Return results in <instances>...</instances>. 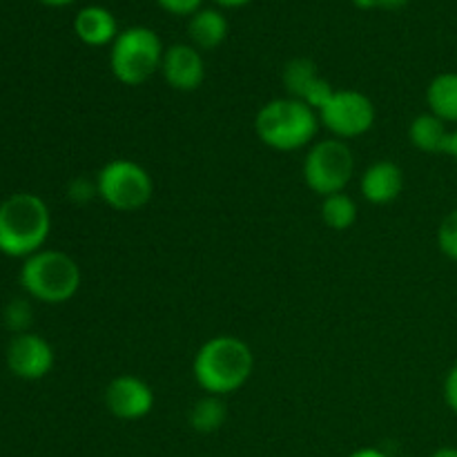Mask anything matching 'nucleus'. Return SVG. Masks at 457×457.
I'll use <instances>...</instances> for the list:
<instances>
[{
	"instance_id": "6ab92c4d",
	"label": "nucleus",
	"mask_w": 457,
	"mask_h": 457,
	"mask_svg": "<svg viewBox=\"0 0 457 457\" xmlns=\"http://www.w3.org/2000/svg\"><path fill=\"white\" fill-rule=\"evenodd\" d=\"M321 221L330 228V230L344 232L348 228L355 226L357 221V204L351 195L346 192H337L321 199Z\"/></svg>"
},
{
	"instance_id": "dca6fc26",
	"label": "nucleus",
	"mask_w": 457,
	"mask_h": 457,
	"mask_svg": "<svg viewBox=\"0 0 457 457\" xmlns=\"http://www.w3.org/2000/svg\"><path fill=\"white\" fill-rule=\"evenodd\" d=\"M453 129L431 112H422L409 125V141L415 150L427 154H446Z\"/></svg>"
},
{
	"instance_id": "0eeeda50",
	"label": "nucleus",
	"mask_w": 457,
	"mask_h": 457,
	"mask_svg": "<svg viewBox=\"0 0 457 457\" xmlns=\"http://www.w3.org/2000/svg\"><path fill=\"white\" fill-rule=\"evenodd\" d=\"M302 174L308 190L321 199L346 192L348 183L355 177V154L351 145L339 138L315 141L303 156Z\"/></svg>"
},
{
	"instance_id": "cd10ccee",
	"label": "nucleus",
	"mask_w": 457,
	"mask_h": 457,
	"mask_svg": "<svg viewBox=\"0 0 457 457\" xmlns=\"http://www.w3.org/2000/svg\"><path fill=\"white\" fill-rule=\"evenodd\" d=\"M446 154L453 156L457 161V128H453V132H451V141H449V150H446Z\"/></svg>"
},
{
	"instance_id": "9b49d317",
	"label": "nucleus",
	"mask_w": 457,
	"mask_h": 457,
	"mask_svg": "<svg viewBox=\"0 0 457 457\" xmlns=\"http://www.w3.org/2000/svg\"><path fill=\"white\" fill-rule=\"evenodd\" d=\"M161 76L174 92H196L205 80V61L195 45H170L161 62Z\"/></svg>"
},
{
	"instance_id": "f3484780",
	"label": "nucleus",
	"mask_w": 457,
	"mask_h": 457,
	"mask_svg": "<svg viewBox=\"0 0 457 457\" xmlns=\"http://www.w3.org/2000/svg\"><path fill=\"white\" fill-rule=\"evenodd\" d=\"M427 105L431 114L457 128V71L433 76L427 87Z\"/></svg>"
},
{
	"instance_id": "6e6552de",
	"label": "nucleus",
	"mask_w": 457,
	"mask_h": 457,
	"mask_svg": "<svg viewBox=\"0 0 457 457\" xmlns=\"http://www.w3.org/2000/svg\"><path fill=\"white\" fill-rule=\"evenodd\" d=\"M320 123L339 141H353L369 134L375 125L373 101L357 89H335L320 112Z\"/></svg>"
},
{
	"instance_id": "ddd939ff",
	"label": "nucleus",
	"mask_w": 457,
	"mask_h": 457,
	"mask_svg": "<svg viewBox=\"0 0 457 457\" xmlns=\"http://www.w3.org/2000/svg\"><path fill=\"white\" fill-rule=\"evenodd\" d=\"M404 170L395 161H375L360 177V192L373 205H388L404 192Z\"/></svg>"
},
{
	"instance_id": "1a4fd4ad",
	"label": "nucleus",
	"mask_w": 457,
	"mask_h": 457,
	"mask_svg": "<svg viewBox=\"0 0 457 457\" xmlns=\"http://www.w3.org/2000/svg\"><path fill=\"white\" fill-rule=\"evenodd\" d=\"M105 409L123 422H137V420L147 418L154 409V391L145 379L138 375H119L112 379L103 393Z\"/></svg>"
},
{
	"instance_id": "393cba45",
	"label": "nucleus",
	"mask_w": 457,
	"mask_h": 457,
	"mask_svg": "<svg viewBox=\"0 0 457 457\" xmlns=\"http://www.w3.org/2000/svg\"><path fill=\"white\" fill-rule=\"evenodd\" d=\"M346 457H391V455L384 453V451L379 449H373V446H364V449L353 451V453H348Z\"/></svg>"
},
{
	"instance_id": "2eb2a0df",
	"label": "nucleus",
	"mask_w": 457,
	"mask_h": 457,
	"mask_svg": "<svg viewBox=\"0 0 457 457\" xmlns=\"http://www.w3.org/2000/svg\"><path fill=\"white\" fill-rule=\"evenodd\" d=\"M228 31H230V25H228V18L221 9L201 7L187 21L190 45H195L199 52H210V49H217L219 45L226 43Z\"/></svg>"
},
{
	"instance_id": "b1692460",
	"label": "nucleus",
	"mask_w": 457,
	"mask_h": 457,
	"mask_svg": "<svg viewBox=\"0 0 457 457\" xmlns=\"http://www.w3.org/2000/svg\"><path fill=\"white\" fill-rule=\"evenodd\" d=\"M411 0H375V9H386V12H397V9L406 7Z\"/></svg>"
},
{
	"instance_id": "9d476101",
	"label": "nucleus",
	"mask_w": 457,
	"mask_h": 457,
	"mask_svg": "<svg viewBox=\"0 0 457 457\" xmlns=\"http://www.w3.org/2000/svg\"><path fill=\"white\" fill-rule=\"evenodd\" d=\"M7 369L25 382H38L47 378L54 369V348L45 337L36 333L13 335L9 342L7 353Z\"/></svg>"
},
{
	"instance_id": "4468645a",
	"label": "nucleus",
	"mask_w": 457,
	"mask_h": 457,
	"mask_svg": "<svg viewBox=\"0 0 457 457\" xmlns=\"http://www.w3.org/2000/svg\"><path fill=\"white\" fill-rule=\"evenodd\" d=\"M74 34L87 47H105L120 34L116 16L101 4H87L74 18Z\"/></svg>"
},
{
	"instance_id": "c85d7f7f",
	"label": "nucleus",
	"mask_w": 457,
	"mask_h": 457,
	"mask_svg": "<svg viewBox=\"0 0 457 457\" xmlns=\"http://www.w3.org/2000/svg\"><path fill=\"white\" fill-rule=\"evenodd\" d=\"M43 4H47V7H67V4L76 3V0H40Z\"/></svg>"
},
{
	"instance_id": "f257e3e1",
	"label": "nucleus",
	"mask_w": 457,
	"mask_h": 457,
	"mask_svg": "<svg viewBox=\"0 0 457 457\" xmlns=\"http://www.w3.org/2000/svg\"><path fill=\"white\" fill-rule=\"evenodd\" d=\"M253 348L235 335H217L204 342L192 360V378L205 395L228 397L253 378Z\"/></svg>"
},
{
	"instance_id": "423d86ee",
	"label": "nucleus",
	"mask_w": 457,
	"mask_h": 457,
	"mask_svg": "<svg viewBox=\"0 0 457 457\" xmlns=\"http://www.w3.org/2000/svg\"><path fill=\"white\" fill-rule=\"evenodd\" d=\"M96 196L116 212H138L154 195L152 174L132 159H112L96 172Z\"/></svg>"
},
{
	"instance_id": "39448f33",
	"label": "nucleus",
	"mask_w": 457,
	"mask_h": 457,
	"mask_svg": "<svg viewBox=\"0 0 457 457\" xmlns=\"http://www.w3.org/2000/svg\"><path fill=\"white\" fill-rule=\"evenodd\" d=\"M163 40L150 27L134 25L120 31L110 45V70L119 83L138 87L161 71Z\"/></svg>"
},
{
	"instance_id": "4be33fe9",
	"label": "nucleus",
	"mask_w": 457,
	"mask_h": 457,
	"mask_svg": "<svg viewBox=\"0 0 457 457\" xmlns=\"http://www.w3.org/2000/svg\"><path fill=\"white\" fill-rule=\"evenodd\" d=\"M163 12L172 13V16H195L201 7L204 0H154Z\"/></svg>"
},
{
	"instance_id": "aec40b11",
	"label": "nucleus",
	"mask_w": 457,
	"mask_h": 457,
	"mask_svg": "<svg viewBox=\"0 0 457 457\" xmlns=\"http://www.w3.org/2000/svg\"><path fill=\"white\" fill-rule=\"evenodd\" d=\"M31 320H34V308H31V303L27 302V299H22V297L12 299V302L4 306L3 321L13 335L29 333Z\"/></svg>"
},
{
	"instance_id": "412c9836",
	"label": "nucleus",
	"mask_w": 457,
	"mask_h": 457,
	"mask_svg": "<svg viewBox=\"0 0 457 457\" xmlns=\"http://www.w3.org/2000/svg\"><path fill=\"white\" fill-rule=\"evenodd\" d=\"M437 248L451 262H457V208L442 219L437 228Z\"/></svg>"
},
{
	"instance_id": "bb28decb",
	"label": "nucleus",
	"mask_w": 457,
	"mask_h": 457,
	"mask_svg": "<svg viewBox=\"0 0 457 457\" xmlns=\"http://www.w3.org/2000/svg\"><path fill=\"white\" fill-rule=\"evenodd\" d=\"M428 457H457V449L455 446H442V449L433 451Z\"/></svg>"
},
{
	"instance_id": "c756f323",
	"label": "nucleus",
	"mask_w": 457,
	"mask_h": 457,
	"mask_svg": "<svg viewBox=\"0 0 457 457\" xmlns=\"http://www.w3.org/2000/svg\"><path fill=\"white\" fill-rule=\"evenodd\" d=\"M357 9H375V0H351Z\"/></svg>"
},
{
	"instance_id": "a878e982",
	"label": "nucleus",
	"mask_w": 457,
	"mask_h": 457,
	"mask_svg": "<svg viewBox=\"0 0 457 457\" xmlns=\"http://www.w3.org/2000/svg\"><path fill=\"white\" fill-rule=\"evenodd\" d=\"M212 3L226 9H239V7H245V4H250L253 0H212Z\"/></svg>"
},
{
	"instance_id": "20e7f679",
	"label": "nucleus",
	"mask_w": 457,
	"mask_h": 457,
	"mask_svg": "<svg viewBox=\"0 0 457 457\" xmlns=\"http://www.w3.org/2000/svg\"><path fill=\"white\" fill-rule=\"evenodd\" d=\"M18 279L27 297L58 306L76 297L83 275L74 257L62 250L43 248L31 257L22 259Z\"/></svg>"
},
{
	"instance_id": "7ed1b4c3",
	"label": "nucleus",
	"mask_w": 457,
	"mask_h": 457,
	"mask_svg": "<svg viewBox=\"0 0 457 457\" xmlns=\"http://www.w3.org/2000/svg\"><path fill=\"white\" fill-rule=\"evenodd\" d=\"M320 114L293 96L272 98L254 116V134L266 147L277 152H297L311 147L320 132Z\"/></svg>"
},
{
	"instance_id": "f8f14e48",
	"label": "nucleus",
	"mask_w": 457,
	"mask_h": 457,
	"mask_svg": "<svg viewBox=\"0 0 457 457\" xmlns=\"http://www.w3.org/2000/svg\"><path fill=\"white\" fill-rule=\"evenodd\" d=\"M281 79H284L288 96L303 101L315 112H320L335 92L333 85L320 74L311 58H293V61L286 62Z\"/></svg>"
},
{
	"instance_id": "f03ea898",
	"label": "nucleus",
	"mask_w": 457,
	"mask_h": 457,
	"mask_svg": "<svg viewBox=\"0 0 457 457\" xmlns=\"http://www.w3.org/2000/svg\"><path fill=\"white\" fill-rule=\"evenodd\" d=\"M52 232V212L34 192H16L0 204V253L27 259L45 248Z\"/></svg>"
},
{
	"instance_id": "a211bd4d",
	"label": "nucleus",
	"mask_w": 457,
	"mask_h": 457,
	"mask_svg": "<svg viewBox=\"0 0 457 457\" xmlns=\"http://www.w3.org/2000/svg\"><path fill=\"white\" fill-rule=\"evenodd\" d=\"M187 422L201 436H210L217 433L223 424L228 422V404L226 397L219 395H204L192 404L190 413H187Z\"/></svg>"
},
{
	"instance_id": "5701e85b",
	"label": "nucleus",
	"mask_w": 457,
	"mask_h": 457,
	"mask_svg": "<svg viewBox=\"0 0 457 457\" xmlns=\"http://www.w3.org/2000/svg\"><path fill=\"white\" fill-rule=\"evenodd\" d=\"M442 395H445L446 406L457 415V364L446 373L445 386H442Z\"/></svg>"
}]
</instances>
